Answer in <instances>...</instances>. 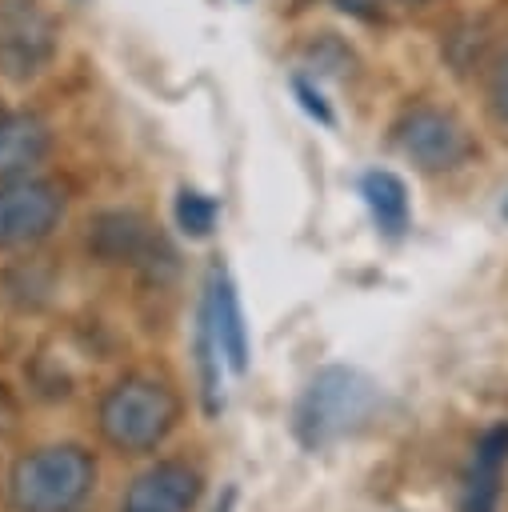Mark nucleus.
<instances>
[{"instance_id": "9d476101", "label": "nucleus", "mask_w": 508, "mask_h": 512, "mask_svg": "<svg viewBox=\"0 0 508 512\" xmlns=\"http://www.w3.org/2000/svg\"><path fill=\"white\" fill-rule=\"evenodd\" d=\"M360 196L372 212V224L384 232V236H404L408 232V220H412V208H408V184L388 172V168H372L364 172L360 180Z\"/></svg>"}, {"instance_id": "f257e3e1", "label": "nucleus", "mask_w": 508, "mask_h": 512, "mask_svg": "<svg viewBox=\"0 0 508 512\" xmlns=\"http://www.w3.org/2000/svg\"><path fill=\"white\" fill-rule=\"evenodd\" d=\"M384 404L380 384L352 364H324L308 376L292 408V436L304 452H328L364 432Z\"/></svg>"}, {"instance_id": "39448f33", "label": "nucleus", "mask_w": 508, "mask_h": 512, "mask_svg": "<svg viewBox=\"0 0 508 512\" xmlns=\"http://www.w3.org/2000/svg\"><path fill=\"white\" fill-rule=\"evenodd\" d=\"M396 144L424 172H448V168L464 164L468 152H472V140H468L464 124L456 116L440 112V108L408 112L400 120V128H396Z\"/></svg>"}, {"instance_id": "6e6552de", "label": "nucleus", "mask_w": 508, "mask_h": 512, "mask_svg": "<svg viewBox=\"0 0 508 512\" xmlns=\"http://www.w3.org/2000/svg\"><path fill=\"white\" fill-rule=\"evenodd\" d=\"M196 500H200V472L184 460H160L128 484L124 512H192Z\"/></svg>"}, {"instance_id": "f3484780", "label": "nucleus", "mask_w": 508, "mask_h": 512, "mask_svg": "<svg viewBox=\"0 0 508 512\" xmlns=\"http://www.w3.org/2000/svg\"><path fill=\"white\" fill-rule=\"evenodd\" d=\"M232 500H236V492H232V488H228V492H224V500H220V504H216V512H232Z\"/></svg>"}, {"instance_id": "f03ea898", "label": "nucleus", "mask_w": 508, "mask_h": 512, "mask_svg": "<svg viewBox=\"0 0 508 512\" xmlns=\"http://www.w3.org/2000/svg\"><path fill=\"white\" fill-rule=\"evenodd\" d=\"M96 484V460L80 444H44L24 452L8 472L16 512H72Z\"/></svg>"}, {"instance_id": "2eb2a0df", "label": "nucleus", "mask_w": 508, "mask_h": 512, "mask_svg": "<svg viewBox=\"0 0 508 512\" xmlns=\"http://www.w3.org/2000/svg\"><path fill=\"white\" fill-rule=\"evenodd\" d=\"M488 100H492V112L508 124V52L496 60L492 68V84H488Z\"/></svg>"}, {"instance_id": "423d86ee", "label": "nucleus", "mask_w": 508, "mask_h": 512, "mask_svg": "<svg viewBox=\"0 0 508 512\" xmlns=\"http://www.w3.org/2000/svg\"><path fill=\"white\" fill-rule=\"evenodd\" d=\"M64 212V196L44 180H8L0 184V248H24L44 240Z\"/></svg>"}, {"instance_id": "f8f14e48", "label": "nucleus", "mask_w": 508, "mask_h": 512, "mask_svg": "<svg viewBox=\"0 0 508 512\" xmlns=\"http://www.w3.org/2000/svg\"><path fill=\"white\" fill-rule=\"evenodd\" d=\"M500 476H504V468H488V464L472 460L464 480H460L456 508L460 512H496V504H500Z\"/></svg>"}, {"instance_id": "4468645a", "label": "nucleus", "mask_w": 508, "mask_h": 512, "mask_svg": "<svg viewBox=\"0 0 508 512\" xmlns=\"http://www.w3.org/2000/svg\"><path fill=\"white\" fill-rule=\"evenodd\" d=\"M292 88H296V100H300V108L312 116V120H320V124H336V116H332V108L324 104V96L308 84V80H292Z\"/></svg>"}, {"instance_id": "a211bd4d", "label": "nucleus", "mask_w": 508, "mask_h": 512, "mask_svg": "<svg viewBox=\"0 0 508 512\" xmlns=\"http://www.w3.org/2000/svg\"><path fill=\"white\" fill-rule=\"evenodd\" d=\"M500 212H504V220H508V200H504V208H500Z\"/></svg>"}, {"instance_id": "7ed1b4c3", "label": "nucleus", "mask_w": 508, "mask_h": 512, "mask_svg": "<svg viewBox=\"0 0 508 512\" xmlns=\"http://www.w3.org/2000/svg\"><path fill=\"white\" fill-rule=\"evenodd\" d=\"M176 396L168 384L152 376H124L116 380L100 400V436L116 452H152L164 444V436L176 424Z\"/></svg>"}, {"instance_id": "ddd939ff", "label": "nucleus", "mask_w": 508, "mask_h": 512, "mask_svg": "<svg viewBox=\"0 0 508 512\" xmlns=\"http://www.w3.org/2000/svg\"><path fill=\"white\" fill-rule=\"evenodd\" d=\"M176 228L184 232V236H192V240H204V236H212V228H216V216H220V208H216V200L212 196H204V192H196V188H180V196H176Z\"/></svg>"}, {"instance_id": "20e7f679", "label": "nucleus", "mask_w": 508, "mask_h": 512, "mask_svg": "<svg viewBox=\"0 0 508 512\" xmlns=\"http://www.w3.org/2000/svg\"><path fill=\"white\" fill-rule=\"evenodd\" d=\"M56 52V28L36 0H4L0 8V72L8 80L36 76Z\"/></svg>"}, {"instance_id": "0eeeda50", "label": "nucleus", "mask_w": 508, "mask_h": 512, "mask_svg": "<svg viewBox=\"0 0 508 512\" xmlns=\"http://www.w3.org/2000/svg\"><path fill=\"white\" fill-rule=\"evenodd\" d=\"M200 320L216 336L224 368L232 376H244L248 372V324H244L240 296H236V288H232V280H228V272L220 264H212V272H208L204 300H200Z\"/></svg>"}, {"instance_id": "1a4fd4ad", "label": "nucleus", "mask_w": 508, "mask_h": 512, "mask_svg": "<svg viewBox=\"0 0 508 512\" xmlns=\"http://www.w3.org/2000/svg\"><path fill=\"white\" fill-rule=\"evenodd\" d=\"M48 152V124L32 112H16L0 120V176L20 180L28 176Z\"/></svg>"}, {"instance_id": "dca6fc26", "label": "nucleus", "mask_w": 508, "mask_h": 512, "mask_svg": "<svg viewBox=\"0 0 508 512\" xmlns=\"http://www.w3.org/2000/svg\"><path fill=\"white\" fill-rule=\"evenodd\" d=\"M336 4H340V8H348V12H368L376 0H336Z\"/></svg>"}, {"instance_id": "9b49d317", "label": "nucleus", "mask_w": 508, "mask_h": 512, "mask_svg": "<svg viewBox=\"0 0 508 512\" xmlns=\"http://www.w3.org/2000/svg\"><path fill=\"white\" fill-rule=\"evenodd\" d=\"M92 248L112 264H120V260L136 264L144 256V248H148L144 220L132 216V212H104L96 220V228H92Z\"/></svg>"}, {"instance_id": "6ab92c4d", "label": "nucleus", "mask_w": 508, "mask_h": 512, "mask_svg": "<svg viewBox=\"0 0 508 512\" xmlns=\"http://www.w3.org/2000/svg\"><path fill=\"white\" fill-rule=\"evenodd\" d=\"M0 120H4V116H0Z\"/></svg>"}]
</instances>
